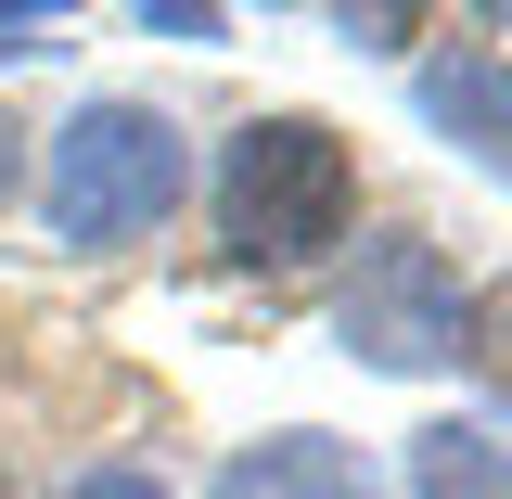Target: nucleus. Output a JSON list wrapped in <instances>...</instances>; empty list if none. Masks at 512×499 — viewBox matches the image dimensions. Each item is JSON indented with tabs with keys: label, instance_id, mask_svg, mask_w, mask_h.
Wrapping results in <instances>:
<instances>
[{
	"label": "nucleus",
	"instance_id": "obj_9",
	"mask_svg": "<svg viewBox=\"0 0 512 499\" xmlns=\"http://www.w3.org/2000/svg\"><path fill=\"white\" fill-rule=\"evenodd\" d=\"M13 39H52V0H0V52Z\"/></svg>",
	"mask_w": 512,
	"mask_h": 499
},
{
	"label": "nucleus",
	"instance_id": "obj_7",
	"mask_svg": "<svg viewBox=\"0 0 512 499\" xmlns=\"http://www.w3.org/2000/svg\"><path fill=\"white\" fill-rule=\"evenodd\" d=\"M461 359H474V372L512 397V282H500V295H474V320H461Z\"/></svg>",
	"mask_w": 512,
	"mask_h": 499
},
{
	"label": "nucleus",
	"instance_id": "obj_10",
	"mask_svg": "<svg viewBox=\"0 0 512 499\" xmlns=\"http://www.w3.org/2000/svg\"><path fill=\"white\" fill-rule=\"evenodd\" d=\"M13 180H26V128L0 116V205H13Z\"/></svg>",
	"mask_w": 512,
	"mask_h": 499
},
{
	"label": "nucleus",
	"instance_id": "obj_3",
	"mask_svg": "<svg viewBox=\"0 0 512 499\" xmlns=\"http://www.w3.org/2000/svg\"><path fill=\"white\" fill-rule=\"evenodd\" d=\"M461 269H448L436 231H372L346 295H333V333L372 359V372H448L461 359Z\"/></svg>",
	"mask_w": 512,
	"mask_h": 499
},
{
	"label": "nucleus",
	"instance_id": "obj_4",
	"mask_svg": "<svg viewBox=\"0 0 512 499\" xmlns=\"http://www.w3.org/2000/svg\"><path fill=\"white\" fill-rule=\"evenodd\" d=\"M205 499H384V474H372V448L320 436V423H282V436L231 448Z\"/></svg>",
	"mask_w": 512,
	"mask_h": 499
},
{
	"label": "nucleus",
	"instance_id": "obj_5",
	"mask_svg": "<svg viewBox=\"0 0 512 499\" xmlns=\"http://www.w3.org/2000/svg\"><path fill=\"white\" fill-rule=\"evenodd\" d=\"M423 116H436L474 167L512 180V64L500 52H436V64H423Z\"/></svg>",
	"mask_w": 512,
	"mask_h": 499
},
{
	"label": "nucleus",
	"instance_id": "obj_11",
	"mask_svg": "<svg viewBox=\"0 0 512 499\" xmlns=\"http://www.w3.org/2000/svg\"><path fill=\"white\" fill-rule=\"evenodd\" d=\"M0 499H13V474H0Z\"/></svg>",
	"mask_w": 512,
	"mask_h": 499
},
{
	"label": "nucleus",
	"instance_id": "obj_1",
	"mask_svg": "<svg viewBox=\"0 0 512 499\" xmlns=\"http://www.w3.org/2000/svg\"><path fill=\"white\" fill-rule=\"evenodd\" d=\"M346 218H359V154H346V128L320 116H244L218 141V244L244 256V269H320V256L346 244Z\"/></svg>",
	"mask_w": 512,
	"mask_h": 499
},
{
	"label": "nucleus",
	"instance_id": "obj_6",
	"mask_svg": "<svg viewBox=\"0 0 512 499\" xmlns=\"http://www.w3.org/2000/svg\"><path fill=\"white\" fill-rule=\"evenodd\" d=\"M410 499H512V436H487V423H423L410 436Z\"/></svg>",
	"mask_w": 512,
	"mask_h": 499
},
{
	"label": "nucleus",
	"instance_id": "obj_2",
	"mask_svg": "<svg viewBox=\"0 0 512 499\" xmlns=\"http://www.w3.org/2000/svg\"><path fill=\"white\" fill-rule=\"evenodd\" d=\"M192 192V154L154 103H77L52 128V244L77 256H116V244H154Z\"/></svg>",
	"mask_w": 512,
	"mask_h": 499
},
{
	"label": "nucleus",
	"instance_id": "obj_8",
	"mask_svg": "<svg viewBox=\"0 0 512 499\" xmlns=\"http://www.w3.org/2000/svg\"><path fill=\"white\" fill-rule=\"evenodd\" d=\"M64 499H167V474H154V461H90Z\"/></svg>",
	"mask_w": 512,
	"mask_h": 499
}]
</instances>
